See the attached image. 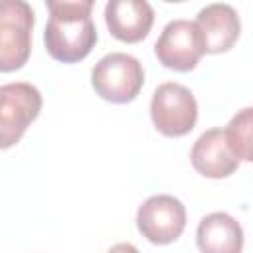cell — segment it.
<instances>
[{
  "instance_id": "obj_1",
  "label": "cell",
  "mask_w": 253,
  "mask_h": 253,
  "mask_svg": "<svg viewBox=\"0 0 253 253\" xmlns=\"http://www.w3.org/2000/svg\"><path fill=\"white\" fill-rule=\"evenodd\" d=\"M49 20L43 32L47 53L61 63H77L85 59L97 43V28L91 18L93 0L47 4Z\"/></svg>"
},
{
  "instance_id": "obj_2",
  "label": "cell",
  "mask_w": 253,
  "mask_h": 253,
  "mask_svg": "<svg viewBox=\"0 0 253 253\" xmlns=\"http://www.w3.org/2000/svg\"><path fill=\"white\" fill-rule=\"evenodd\" d=\"M91 85L109 103H130L144 85L142 63L130 53H107L91 69Z\"/></svg>"
},
{
  "instance_id": "obj_3",
  "label": "cell",
  "mask_w": 253,
  "mask_h": 253,
  "mask_svg": "<svg viewBox=\"0 0 253 253\" xmlns=\"http://www.w3.org/2000/svg\"><path fill=\"white\" fill-rule=\"evenodd\" d=\"M34 10L24 0H0V71L22 69L32 53Z\"/></svg>"
},
{
  "instance_id": "obj_4",
  "label": "cell",
  "mask_w": 253,
  "mask_h": 253,
  "mask_svg": "<svg viewBox=\"0 0 253 253\" xmlns=\"http://www.w3.org/2000/svg\"><path fill=\"white\" fill-rule=\"evenodd\" d=\"M42 111V93L26 81L0 85V150L12 148Z\"/></svg>"
},
{
  "instance_id": "obj_5",
  "label": "cell",
  "mask_w": 253,
  "mask_h": 253,
  "mask_svg": "<svg viewBox=\"0 0 253 253\" xmlns=\"http://www.w3.org/2000/svg\"><path fill=\"white\" fill-rule=\"evenodd\" d=\"M150 119L164 136H184L198 121V103L192 91L180 83L168 81L154 89L150 101Z\"/></svg>"
},
{
  "instance_id": "obj_6",
  "label": "cell",
  "mask_w": 253,
  "mask_h": 253,
  "mask_svg": "<svg viewBox=\"0 0 253 253\" xmlns=\"http://www.w3.org/2000/svg\"><path fill=\"white\" fill-rule=\"evenodd\" d=\"M136 227L150 243L168 245L176 241L186 227V208L170 194L150 196L136 211Z\"/></svg>"
},
{
  "instance_id": "obj_7",
  "label": "cell",
  "mask_w": 253,
  "mask_h": 253,
  "mask_svg": "<svg viewBox=\"0 0 253 253\" xmlns=\"http://www.w3.org/2000/svg\"><path fill=\"white\" fill-rule=\"evenodd\" d=\"M154 53L158 61L174 71H192L204 55L202 42L194 22L172 20L164 26L160 38L154 43Z\"/></svg>"
},
{
  "instance_id": "obj_8",
  "label": "cell",
  "mask_w": 253,
  "mask_h": 253,
  "mask_svg": "<svg viewBox=\"0 0 253 253\" xmlns=\"http://www.w3.org/2000/svg\"><path fill=\"white\" fill-rule=\"evenodd\" d=\"M204 53H221L233 47L239 38L241 22L229 4H208L194 22Z\"/></svg>"
},
{
  "instance_id": "obj_9",
  "label": "cell",
  "mask_w": 253,
  "mask_h": 253,
  "mask_svg": "<svg viewBox=\"0 0 253 253\" xmlns=\"http://www.w3.org/2000/svg\"><path fill=\"white\" fill-rule=\"evenodd\" d=\"M105 24L113 38L136 43L154 24V10L144 0H111L105 6Z\"/></svg>"
},
{
  "instance_id": "obj_10",
  "label": "cell",
  "mask_w": 253,
  "mask_h": 253,
  "mask_svg": "<svg viewBox=\"0 0 253 253\" xmlns=\"http://www.w3.org/2000/svg\"><path fill=\"white\" fill-rule=\"evenodd\" d=\"M190 160L198 174L213 180L231 176L239 166V160L233 156L225 140L223 128H210L202 132L192 146Z\"/></svg>"
},
{
  "instance_id": "obj_11",
  "label": "cell",
  "mask_w": 253,
  "mask_h": 253,
  "mask_svg": "<svg viewBox=\"0 0 253 253\" xmlns=\"http://www.w3.org/2000/svg\"><path fill=\"white\" fill-rule=\"evenodd\" d=\"M196 243L200 253H241L243 229L233 215L213 211L198 223Z\"/></svg>"
},
{
  "instance_id": "obj_12",
  "label": "cell",
  "mask_w": 253,
  "mask_h": 253,
  "mask_svg": "<svg viewBox=\"0 0 253 253\" xmlns=\"http://www.w3.org/2000/svg\"><path fill=\"white\" fill-rule=\"evenodd\" d=\"M251 128H253V109H241L229 125L223 128L225 140L237 160L251 162L253 160V142H251Z\"/></svg>"
},
{
  "instance_id": "obj_13",
  "label": "cell",
  "mask_w": 253,
  "mask_h": 253,
  "mask_svg": "<svg viewBox=\"0 0 253 253\" xmlns=\"http://www.w3.org/2000/svg\"><path fill=\"white\" fill-rule=\"evenodd\" d=\"M107 253H140L132 243H117V245H113Z\"/></svg>"
}]
</instances>
